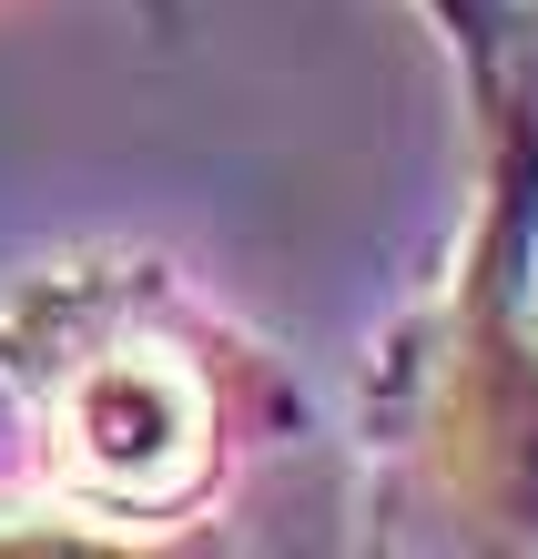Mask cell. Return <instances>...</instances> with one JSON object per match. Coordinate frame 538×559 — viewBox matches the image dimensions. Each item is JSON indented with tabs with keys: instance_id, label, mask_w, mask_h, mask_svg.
Instances as JSON below:
<instances>
[{
	"instance_id": "6da1fadb",
	"label": "cell",
	"mask_w": 538,
	"mask_h": 559,
	"mask_svg": "<svg viewBox=\"0 0 538 559\" xmlns=\"http://www.w3.org/2000/svg\"><path fill=\"white\" fill-rule=\"evenodd\" d=\"M0 397L31 427V478L153 549L234 488L285 386L174 265L61 254L0 295Z\"/></svg>"
},
{
	"instance_id": "3957f363",
	"label": "cell",
	"mask_w": 538,
	"mask_h": 559,
	"mask_svg": "<svg viewBox=\"0 0 538 559\" xmlns=\"http://www.w3.org/2000/svg\"><path fill=\"white\" fill-rule=\"evenodd\" d=\"M0 549H143L132 530H112L103 509L61 499V488H0Z\"/></svg>"
},
{
	"instance_id": "7a4b0ae2",
	"label": "cell",
	"mask_w": 538,
	"mask_h": 559,
	"mask_svg": "<svg viewBox=\"0 0 538 559\" xmlns=\"http://www.w3.org/2000/svg\"><path fill=\"white\" fill-rule=\"evenodd\" d=\"M417 386H427L417 457L437 499L457 509V530L498 549H538V295L528 275L488 265V245L437 316Z\"/></svg>"
}]
</instances>
